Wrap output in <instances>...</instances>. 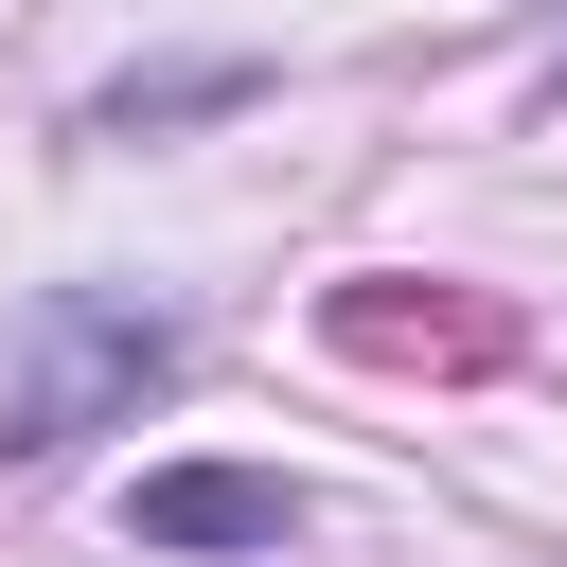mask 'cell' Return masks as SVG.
I'll return each instance as SVG.
<instances>
[{
    "mask_svg": "<svg viewBox=\"0 0 567 567\" xmlns=\"http://www.w3.org/2000/svg\"><path fill=\"white\" fill-rule=\"evenodd\" d=\"M549 89H567V53H549Z\"/></svg>",
    "mask_w": 567,
    "mask_h": 567,
    "instance_id": "cell-3",
    "label": "cell"
},
{
    "mask_svg": "<svg viewBox=\"0 0 567 567\" xmlns=\"http://www.w3.org/2000/svg\"><path fill=\"white\" fill-rule=\"evenodd\" d=\"M124 514H142V549H284V532H301V496L248 478V461H159Z\"/></svg>",
    "mask_w": 567,
    "mask_h": 567,
    "instance_id": "cell-2",
    "label": "cell"
},
{
    "mask_svg": "<svg viewBox=\"0 0 567 567\" xmlns=\"http://www.w3.org/2000/svg\"><path fill=\"white\" fill-rule=\"evenodd\" d=\"M159 372H177V319H159V301H124V284H53V301L18 319V354H0V443L53 461V443H89V425H124Z\"/></svg>",
    "mask_w": 567,
    "mask_h": 567,
    "instance_id": "cell-1",
    "label": "cell"
}]
</instances>
